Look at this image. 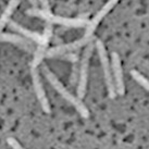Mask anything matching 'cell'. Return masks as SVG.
<instances>
[{"label": "cell", "mask_w": 149, "mask_h": 149, "mask_svg": "<svg viewBox=\"0 0 149 149\" xmlns=\"http://www.w3.org/2000/svg\"><path fill=\"white\" fill-rule=\"evenodd\" d=\"M95 37L91 36V37H87V36H83L81 39H77L75 42H69V44H63V45H59L56 47H52L50 49L47 50V54L46 57L47 58H54V57H61L64 56L66 54H70L72 51L82 48L84 46H87L88 44L94 42Z\"/></svg>", "instance_id": "5b68a950"}, {"label": "cell", "mask_w": 149, "mask_h": 149, "mask_svg": "<svg viewBox=\"0 0 149 149\" xmlns=\"http://www.w3.org/2000/svg\"><path fill=\"white\" fill-rule=\"evenodd\" d=\"M96 49L99 56L100 62H101V66L104 70V81H106V86L108 89V94L110 98H114L116 96V85H114V79H113V74H112V66L110 65V61L108 58L107 50L104 48V42L97 39L95 42Z\"/></svg>", "instance_id": "3957f363"}, {"label": "cell", "mask_w": 149, "mask_h": 149, "mask_svg": "<svg viewBox=\"0 0 149 149\" xmlns=\"http://www.w3.org/2000/svg\"><path fill=\"white\" fill-rule=\"evenodd\" d=\"M31 74H32L34 91H35L36 97H37L39 104H40L42 111L46 112V113H50L51 112V107H50L49 100L47 98L46 91L44 89V86H42V77H40V74H39V71H38L37 68H32Z\"/></svg>", "instance_id": "8992f818"}, {"label": "cell", "mask_w": 149, "mask_h": 149, "mask_svg": "<svg viewBox=\"0 0 149 149\" xmlns=\"http://www.w3.org/2000/svg\"><path fill=\"white\" fill-rule=\"evenodd\" d=\"M19 4H20V0H10L9 1L7 8L4 9V12L0 15V33L4 26L10 22V17Z\"/></svg>", "instance_id": "7c38bea8"}, {"label": "cell", "mask_w": 149, "mask_h": 149, "mask_svg": "<svg viewBox=\"0 0 149 149\" xmlns=\"http://www.w3.org/2000/svg\"><path fill=\"white\" fill-rule=\"evenodd\" d=\"M52 37V26L50 23H47L45 26V31L42 33V40L39 42L37 48L34 51L33 61H32V68H38L39 64H42V60L47 54V46L49 44V40Z\"/></svg>", "instance_id": "52a82bcc"}, {"label": "cell", "mask_w": 149, "mask_h": 149, "mask_svg": "<svg viewBox=\"0 0 149 149\" xmlns=\"http://www.w3.org/2000/svg\"><path fill=\"white\" fill-rule=\"evenodd\" d=\"M94 42H91L86 46V48L84 50L83 57L81 60V65H79V83H77V97L79 99L84 98V96L86 94L87 89V79H88V69H89V61H91V54L94 51L95 47Z\"/></svg>", "instance_id": "277c9868"}, {"label": "cell", "mask_w": 149, "mask_h": 149, "mask_svg": "<svg viewBox=\"0 0 149 149\" xmlns=\"http://www.w3.org/2000/svg\"><path fill=\"white\" fill-rule=\"evenodd\" d=\"M79 68L77 65V62L73 63L72 66V74H71V84L74 85L76 82L79 83Z\"/></svg>", "instance_id": "5bb4252c"}, {"label": "cell", "mask_w": 149, "mask_h": 149, "mask_svg": "<svg viewBox=\"0 0 149 149\" xmlns=\"http://www.w3.org/2000/svg\"><path fill=\"white\" fill-rule=\"evenodd\" d=\"M27 14L32 17H38L47 21L50 24H59L65 26V27H73V29H79V27H86L89 21L84 17H65L60 15H54L51 12L45 11L42 9L32 8L26 11Z\"/></svg>", "instance_id": "7a4b0ae2"}, {"label": "cell", "mask_w": 149, "mask_h": 149, "mask_svg": "<svg viewBox=\"0 0 149 149\" xmlns=\"http://www.w3.org/2000/svg\"><path fill=\"white\" fill-rule=\"evenodd\" d=\"M9 25H10V27H11L13 31H15L17 33L21 34L22 36H24L26 39L32 40V42H37V44L42 42V34L36 33V32H33V31H29V29H27L26 27L22 26V25H20L19 23H17V22L10 21V22H9Z\"/></svg>", "instance_id": "8fae6325"}, {"label": "cell", "mask_w": 149, "mask_h": 149, "mask_svg": "<svg viewBox=\"0 0 149 149\" xmlns=\"http://www.w3.org/2000/svg\"><path fill=\"white\" fill-rule=\"evenodd\" d=\"M118 1H119V0H108V2L97 12V14L94 17V19H93L91 21H89L88 25L86 26V31H85V35H84V36H87V37L93 36V34L95 32L97 25L99 24L100 21L107 15L108 13L110 12V10L116 6Z\"/></svg>", "instance_id": "9c48e42d"}, {"label": "cell", "mask_w": 149, "mask_h": 149, "mask_svg": "<svg viewBox=\"0 0 149 149\" xmlns=\"http://www.w3.org/2000/svg\"><path fill=\"white\" fill-rule=\"evenodd\" d=\"M131 75H132V77L136 81L137 83L139 84V85H141L145 89H147V91H149V81L146 79L145 76H143V75H141V73H138L137 71H132V72H131Z\"/></svg>", "instance_id": "4fadbf2b"}, {"label": "cell", "mask_w": 149, "mask_h": 149, "mask_svg": "<svg viewBox=\"0 0 149 149\" xmlns=\"http://www.w3.org/2000/svg\"><path fill=\"white\" fill-rule=\"evenodd\" d=\"M29 2H31V4H33L34 7L36 8V6H37V0H29Z\"/></svg>", "instance_id": "ac0fdd59"}, {"label": "cell", "mask_w": 149, "mask_h": 149, "mask_svg": "<svg viewBox=\"0 0 149 149\" xmlns=\"http://www.w3.org/2000/svg\"><path fill=\"white\" fill-rule=\"evenodd\" d=\"M0 42H11L14 45L21 47L22 49L26 50L29 52H32L34 50L33 45L31 40L26 39L23 36L17 35V34H10V33H0Z\"/></svg>", "instance_id": "30bf717a"}, {"label": "cell", "mask_w": 149, "mask_h": 149, "mask_svg": "<svg viewBox=\"0 0 149 149\" xmlns=\"http://www.w3.org/2000/svg\"><path fill=\"white\" fill-rule=\"evenodd\" d=\"M7 143H8V145L12 149H25L24 147H23L15 138H13V137H8V138H7Z\"/></svg>", "instance_id": "9a60e30c"}, {"label": "cell", "mask_w": 149, "mask_h": 149, "mask_svg": "<svg viewBox=\"0 0 149 149\" xmlns=\"http://www.w3.org/2000/svg\"><path fill=\"white\" fill-rule=\"evenodd\" d=\"M63 58L66 59V60H70L71 62H73V63L79 61V56L75 54H66L63 56Z\"/></svg>", "instance_id": "2e32d148"}, {"label": "cell", "mask_w": 149, "mask_h": 149, "mask_svg": "<svg viewBox=\"0 0 149 149\" xmlns=\"http://www.w3.org/2000/svg\"><path fill=\"white\" fill-rule=\"evenodd\" d=\"M42 72L45 74L46 79H48V82L54 86V89L58 91L59 94L62 96L66 101H69L77 110V112H79L81 116H83V118H85V119L89 116V111H88V109L86 108V106L83 104V101L79 99V97H75L74 95H72L70 91L64 87V85L60 82V79L48 69V66L42 65Z\"/></svg>", "instance_id": "6da1fadb"}, {"label": "cell", "mask_w": 149, "mask_h": 149, "mask_svg": "<svg viewBox=\"0 0 149 149\" xmlns=\"http://www.w3.org/2000/svg\"><path fill=\"white\" fill-rule=\"evenodd\" d=\"M40 1V4H42V9L45 10V11H48L50 12V6H49V1L48 0H39Z\"/></svg>", "instance_id": "e0dca14e"}, {"label": "cell", "mask_w": 149, "mask_h": 149, "mask_svg": "<svg viewBox=\"0 0 149 149\" xmlns=\"http://www.w3.org/2000/svg\"><path fill=\"white\" fill-rule=\"evenodd\" d=\"M111 66L116 94L122 96L125 91V86L124 81H123V72H122V65H121V59L120 56L116 52H112L111 54Z\"/></svg>", "instance_id": "ba28073f"}]
</instances>
